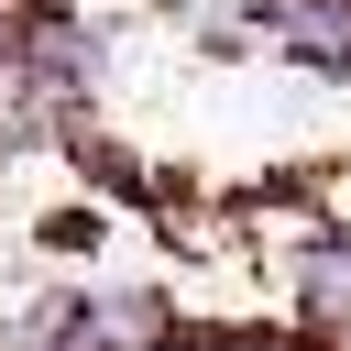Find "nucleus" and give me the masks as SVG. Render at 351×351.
Here are the masks:
<instances>
[{
    "label": "nucleus",
    "mask_w": 351,
    "mask_h": 351,
    "mask_svg": "<svg viewBox=\"0 0 351 351\" xmlns=\"http://www.w3.org/2000/svg\"><path fill=\"white\" fill-rule=\"evenodd\" d=\"M285 296H296L307 329H340V340H351V230H340V219L285 252Z\"/></svg>",
    "instance_id": "nucleus-1"
}]
</instances>
